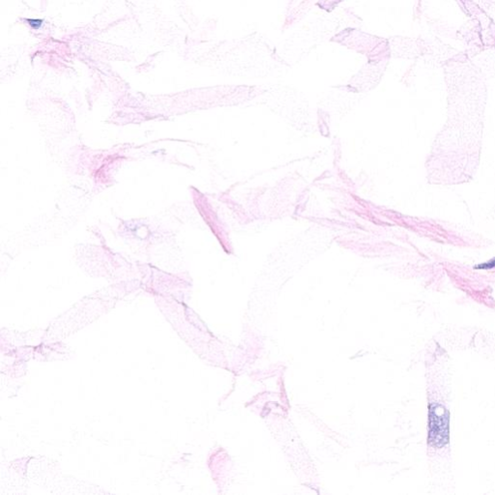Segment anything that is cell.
Returning a JSON list of instances; mask_svg holds the SVG:
<instances>
[{"label": "cell", "mask_w": 495, "mask_h": 495, "mask_svg": "<svg viewBox=\"0 0 495 495\" xmlns=\"http://www.w3.org/2000/svg\"><path fill=\"white\" fill-rule=\"evenodd\" d=\"M450 415L442 404H429V444L434 448H443L450 439Z\"/></svg>", "instance_id": "6da1fadb"}, {"label": "cell", "mask_w": 495, "mask_h": 495, "mask_svg": "<svg viewBox=\"0 0 495 495\" xmlns=\"http://www.w3.org/2000/svg\"><path fill=\"white\" fill-rule=\"evenodd\" d=\"M495 267V258L491 259L490 261L488 262H485V263H483V264H480V265H477L475 268L476 269H490Z\"/></svg>", "instance_id": "7a4b0ae2"}]
</instances>
